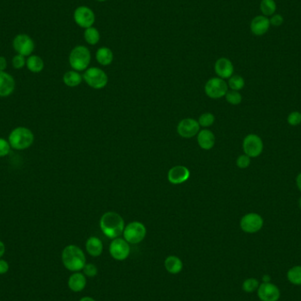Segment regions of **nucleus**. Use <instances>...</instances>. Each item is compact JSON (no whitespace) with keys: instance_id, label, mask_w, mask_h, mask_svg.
Wrapping results in <instances>:
<instances>
[{"instance_id":"obj_1","label":"nucleus","mask_w":301,"mask_h":301,"mask_svg":"<svg viewBox=\"0 0 301 301\" xmlns=\"http://www.w3.org/2000/svg\"><path fill=\"white\" fill-rule=\"evenodd\" d=\"M100 227L107 238L112 240L119 238L125 227L124 220L121 215L117 212L108 211L102 215L100 220Z\"/></svg>"},{"instance_id":"obj_2","label":"nucleus","mask_w":301,"mask_h":301,"mask_svg":"<svg viewBox=\"0 0 301 301\" xmlns=\"http://www.w3.org/2000/svg\"><path fill=\"white\" fill-rule=\"evenodd\" d=\"M86 256L82 249L76 245H69L63 248L62 252V262L63 266L68 271L78 272L83 270L86 265Z\"/></svg>"},{"instance_id":"obj_3","label":"nucleus","mask_w":301,"mask_h":301,"mask_svg":"<svg viewBox=\"0 0 301 301\" xmlns=\"http://www.w3.org/2000/svg\"><path fill=\"white\" fill-rule=\"evenodd\" d=\"M34 141V133L26 127H18L11 131L8 142L15 150H21L30 148Z\"/></svg>"},{"instance_id":"obj_4","label":"nucleus","mask_w":301,"mask_h":301,"mask_svg":"<svg viewBox=\"0 0 301 301\" xmlns=\"http://www.w3.org/2000/svg\"><path fill=\"white\" fill-rule=\"evenodd\" d=\"M91 62L90 50L83 45L73 48L69 56V63L74 71L82 72L88 69Z\"/></svg>"},{"instance_id":"obj_5","label":"nucleus","mask_w":301,"mask_h":301,"mask_svg":"<svg viewBox=\"0 0 301 301\" xmlns=\"http://www.w3.org/2000/svg\"><path fill=\"white\" fill-rule=\"evenodd\" d=\"M83 78L89 87L94 89H102L108 82L107 73L97 67L87 69L83 75Z\"/></svg>"},{"instance_id":"obj_6","label":"nucleus","mask_w":301,"mask_h":301,"mask_svg":"<svg viewBox=\"0 0 301 301\" xmlns=\"http://www.w3.org/2000/svg\"><path fill=\"white\" fill-rule=\"evenodd\" d=\"M122 234L123 238L129 244H138L146 238V226L141 222L133 221L124 227Z\"/></svg>"},{"instance_id":"obj_7","label":"nucleus","mask_w":301,"mask_h":301,"mask_svg":"<svg viewBox=\"0 0 301 301\" xmlns=\"http://www.w3.org/2000/svg\"><path fill=\"white\" fill-rule=\"evenodd\" d=\"M73 20L78 27L87 30L91 28L95 22V15L93 11L86 5L78 6L73 14Z\"/></svg>"},{"instance_id":"obj_8","label":"nucleus","mask_w":301,"mask_h":301,"mask_svg":"<svg viewBox=\"0 0 301 301\" xmlns=\"http://www.w3.org/2000/svg\"><path fill=\"white\" fill-rule=\"evenodd\" d=\"M204 91L207 96L212 99H219L226 96L228 91V85L223 78H212L205 84Z\"/></svg>"},{"instance_id":"obj_9","label":"nucleus","mask_w":301,"mask_h":301,"mask_svg":"<svg viewBox=\"0 0 301 301\" xmlns=\"http://www.w3.org/2000/svg\"><path fill=\"white\" fill-rule=\"evenodd\" d=\"M243 150L250 158H256L262 154L263 142L256 134H249L243 140Z\"/></svg>"},{"instance_id":"obj_10","label":"nucleus","mask_w":301,"mask_h":301,"mask_svg":"<svg viewBox=\"0 0 301 301\" xmlns=\"http://www.w3.org/2000/svg\"><path fill=\"white\" fill-rule=\"evenodd\" d=\"M241 228L247 233H256L263 226V219L257 213H248L243 216L240 222Z\"/></svg>"},{"instance_id":"obj_11","label":"nucleus","mask_w":301,"mask_h":301,"mask_svg":"<svg viewBox=\"0 0 301 301\" xmlns=\"http://www.w3.org/2000/svg\"><path fill=\"white\" fill-rule=\"evenodd\" d=\"M109 253L112 257L117 261H124L131 253L130 244L124 239H114L109 246Z\"/></svg>"},{"instance_id":"obj_12","label":"nucleus","mask_w":301,"mask_h":301,"mask_svg":"<svg viewBox=\"0 0 301 301\" xmlns=\"http://www.w3.org/2000/svg\"><path fill=\"white\" fill-rule=\"evenodd\" d=\"M13 46L15 51L24 57H30L34 49V43L30 35L26 34H18L15 36Z\"/></svg>"},{"instance_id":"obj_13","label":"nucleus","mask_w":301,"mask_h":301,"mask_svg":"<svg viewBox=\"0 0 301 301\" xmlns=\"http://www.w3.org/2000/svg\"><path fill=\"white\" fill-rule=\"evenodd\" d=\"M200 125L198 121L192 118H186L179 122L177 126V132L181 137L190 138L198 134Z\"/></svg>"},{"instance_id":"obj_14","label":"nucleus","mask_w":301,"mask_h":301,"mask_svg":"<svg viewBox=\"0 0 301 301\" xmlns=\"http://www.w3.org/2000/svg\"><path fill=\"white\" fill-rule=\"evenodd\" d=\"M258 297L262 301H277L280 298V291L271 283H262L257 289Z\"/></svg>"},{"instance_id":"obj_15","label":"nucleus","mask_w":301,"mask_h":301,"mask_svg":"<svg viewBox=\"0 0 301 301\" xmlns=\"http://www.w3.org/2000/svg\"><path fill=\"white\" fill-rule=\"evenodd\" d=\"M190 172L184 166H175L168 171L167 179L172 184H181L189 180Z\"/></svg>"},{"instance_id":"obj_16","label":"nucleus","mask_w":301,"mask_h":301,"mask_svg":"<svg viewBox=\"0 0 301 301\" xmlns=\"http://www.w3.org/2000/svg\"><path fill=\"white\" fill-rule=\"evenodd\" d=\"M214 69H215V73H217L219 78H223V79L231 78L233 76V71H234L233 63L228 59H226V58L218 59L215 63Z\"/></svg>"},{"instance_id":"obj_17","label":"nucleus","mask_w":301,"mask_h":301,"mask_svg":"<svg viewBox=\"0 0 301 301\" xmlns=\"http://www.w3.org/2000/svg\"><path fill=\"white\" fill-rule=\"evenodd\" d=\"M15 89L14 77L5 72H0V97L10 96Z\"/></svg>"},{"instance_id":"obj_18","label":"nucleus","mask_w":301,"mask_h":301,"mask_svg":"<svg viewBox=\"0 0 301 301\" xmlns=\"http://www.w3.org/2000/svg\"><path fill=\"white\" fill-rule=\"evenodd\" d=\"M271 22L266 16H256L253 19L250 24V30L253 34L261 36L267 33Z\"/></svg>"},{"instance_id":"obj_19","label":"nucleus","mask_w":301,"mask_h":301,"mask_svg":"<svg viewBox=\"0 0 301 301\" xmlns=\"http://www.w3.org/2000/svg\"><path fill=\"white\" fill-rule=\"evenodd\" d=\"M68 286L74 292L82 291L87 286V277L80 272H75L69 277Z\"/></svg>"},{"instance_id":"obj_20","label":"nucleus","mask_w":301,"mask_h":301,"mask_svg":"<svg viewBox=\"0 0 301 301\" xmlns=\"http://www.w3.org/2000/svg\"><path fill=\"white\" fill-rule=\"evenodd\" d=\"M197 142L204 150H211L215 145V136L210 130H202L197 134Z\"/></svg>"},{"instance_id":"obj_21","label":"nucleus","mask_w":301,"mask_h":301,"mask_svg":"<svg viewBox=\"0 0 301 301\" xmlns=\"http://www.w3.org/2000/svg\"><path fill=\"white\" fill-rule=\"evenodd\" d=\"M86 249L91 256L98 257L102 255L103 251V244L98 237L92 236L87 241Z\"/></svg>"},{"instance_id":"obj_22","label":"nucleus","mask_w":301,"mask_h":301,"mask_svg":"<svg viewBox=\"0 0 301 301\" xmlns=\"http://www.w3.org/2000/svg\"><path fill=\"white\" fill-rule=\"evenodd\" d=\"M165 269L166 271L173 275L179 274L182 269H183V262L181 260L180 258L175 256H170L166 257L164 262Z\"/></svg>"},{"instance_id":"obj_23","label":"nucleus","mask_w":301,"mask_h":301,"mask_svg":"<svg viewBox=\"0 0 301 301\" xmlns=\"http://www.w3.org/2000/svg\"><path fill=\"white\" fill-rule=\"evenodd\" d=\"M95 58H96L98 63H100L101 65L107 66L113 62L114 54L109 48L101 47L97 49L96 54H95Z\"/></svg>"},{"instance_id":"obj_24","label":"nucleus","mask_w":301,"mask_h":301,"mask_svg":"<svg viewBox=\"0 0 301 301\" xmlns=\"http://www.w3.org/2000/svg\"><path fill=\"white\" fill-rule=\"evenodd\" d=\"M26 66L31 73H41L44 68V60L42 59V58H40L39 56L31 55L27 59Z\"/></svg>"},{"instance_id":"obj_25","label":"nucleus","mask_w":301,"mask_h":301,"mask_svg":"<svg viewBox=\"0 0 301 301\" xmlns=\"http://www.w3.org/2000/svg\"><path fill=\"white\" fill-rule=\"evenodd\" d=\"M63 81L69 88H75L82 82V76L77 71H69L64 73Z\"/></svg>"},{"instance_id":"obj_26","label":"nucleus","mask_w":301,"mask_h":301,"mask_svg":"<svg viewBox=\"0 0 301 301\" xmlns=\"http://www.w3.org/2000/svg\"><path fill=\"white\" fill-rule=\"evenodd\" d=\"M84 38L85 41L90 45H96L100 42L101 34L97 29L91 27L85 30L84 32Z\"/></svg>"},{"instance_id":"obj_27","label":"nucleus","mask_w":301,"mask_h":301,"mask_svg":"<svg viewBox=\"0 0 301 301\" xmlns=\"http://www.w3.org/2000/svg\"><path fill=\"white\" fill-rule=\"evenodd\" d=\"M260 9L264 16H271L275 14L277 5L274 0H262L260 4Z\"/></svg>"},{"instance_id":"obj_28","label":"nucleus","mask_w":301,"mask_h":301,"mask_svg":"<svg viewBox=\"0 0 301 301\" xmlns=\"http://www.w3.org/2000/svg\"><path fill=\"white\" fill-rule=\"evenodd\" d=\"M287 278L295 286H301V266L291 268L287 273Z\"/></svg>"},{"instance_id":"obj_29","label":"nucleus","mask_w":301,"mask_h":301,"mask_svg":"<svg viewBox=\"0 0 301 301\" xmlns=\"http://www.w3.org/2000/svg\"><path fill=\"white\" fill-rule=\"evenodd\" d=\"M229 88L234 91H240L245 86V80L244 78L240 75H233L231 78H229L228 80Z\"/></svg>"},{"instance_id":"obj_30","label":"nucleus","mask_w":301,"mask_h":301,"mask_svg":"<svg viewBox=\"0 0 301 301\" xmlns=\"http://www.w3.org/2000/svg\"><path fill=\"white\" fill-rule=\"evenodd\" d=\"M226 99L230 104L232 105H239L241 102H242V96L238 91H227L226 94Z\"/></svg>"},{"instance_id":"obj_31","label":"nucleus","mask_w":301,"mask_h":301,"mask_svg":"<svg viewBox=\"0 0 301 301\" xmlns=\"http://www.w3.org/2000/svg\"><path fill=\"white\" fill-rule=\"evenodd\" d=\"M259 282L256 278H248L243 282L242 289L243 291L246 292H253L256 291L259 287Z\"/></svg>"},{"instance_id":"obj_32","label":"nucleus","mask_w":301,"mask_h":301,"mask_svg":"<svg viewBox=\"0 0 301 301\" xmlns=\"http://www.w3.org/2000/svg\"><path fill=\"white\" fill-rule=\"evenodd\" d=\"M215 121V117L211 113H204L202 116H200L198 119V123L200 126L210 127L211 126Z\"/></svg>"},{"instance_id":"obj_33","label":"nucleus","mask_w":301,"mask_h":301,"mask_svg":"<svg viewBox=\"0 0 301 301\" xmlns=\"http://www.w3.org/2000/svg\"><path fill=\"white\" fill-rule=\"evenodd\" d=\"M287 121L291 126H298L301 123V113L299 111L291 112L287 117Z\"/></svg>"},{"instance_id":"obj_34","label":"nucleus","mask_w":301,"mask_h":301,"mask_svg":"<svg viewBox=\"0 0 301 301\" xmlns=\"http://www.w3.org/2000/svg\"><path fill=\"white\" fill-rule=\"evenodd\" d=\"M26 62H27V59H25L24 56L20 55V54H17L12 60L14 68L17 69V70L23 68L26 65Z\"/></svg>"},{"instance_id":"obj_35","label":"nucleus","mask_w":301,"mask_h":301,"mask_svg":"<svg viewBox=\"0 0 301 301\" xmlns=\"http://www.w3.org/2000/svg\"><path fill=\"white\" fill-rule=\"evenodd\" d=\"M84 275L87 277H93L97 276L98 269L92 263H86V265L83 268Z\"/></svg>"},{"instance_id":"obj_36","label":"nucleus","mask_w":301,"mask_h":301,"mask_svg":"<svg viewBox=\"0 0 301 301\" xmlns=\"http://www.w3.org/2000/svg\"><path fill=\"white\" fill-rule=\"evenodd\" d=\"M10 144L7 140H5V138H1L0 137V158L5 157L8 155L11 150Z\"/></svg>"},{"instance_id":"obj_37","label":"nucleus","mask_w":301,"mask_h":301,"mask_svg":"<svg viewBox=\"0 0 301 301\" xmlns=\"http://www.w3.org/2000/svg\"><path fill=\"white\" fill-rule=\"evenodd\" d=\"M250 163H251V158L249 156L246 155V154L239 156L238 159L236 161V164L238 166V167L242 168V169L248 167Z\"/></svg>"},{"instance_id":"obj_38","label":"nucleus","mask_w":301,"mask_h":301,"mask_svg":"<svg viewBox=\"0 0 301 301\" xmlns=\"http://www.w3.org/2000/svg\"><path fill=\"white\" fill-rule=\"evenodd\" d=\"M270 22H271V24L273 25V26L279 27V26H281V25L283 24V22H284V18H283L280 15H275L272 17L271 19L270 20Z\"/></svg>"},{"instance_id":"obj_39","label":"nucleus","mask_w":301,"mask_h":301,"mask_svg":"<svg viewBox=\"0 0 301 301\" xmlns=\"http://www.w3.org/2000/svg\"><path fill=\"white\" fill-rule=\"evenodd\" d=\"M9 270V264L5 260H0V275L5 274Z\"/></svg>"},{"instance_id":"obj_40","label":"nucleus","mask_w":301,"mask_h":301,"mask_svg":"<svg viewBox=\"0 0 301 301\" xmlns=\"http://www.w3.org/2000/svg\"><path fill=\"white\" fill-rule=\"evenodd\" d=\"M7 67V61L4 57H0V72H5Z\"/></svg>"},{"instance_id":"obj_41","label":"nucleus","mask_w":301,"mask_h":301,"mask_svg":"<svg viewBox=\"0 0 301 301\" xmlns=\"http://www.w3.org/2000/svg\"><path fill=\"white\" fill-rule=\"evenodd\" d=\"M5 252V246L4 243L0 241V258L4 256Z\"/></svg>"},{"instance_id":"obj_42","label":"nucleus","mask_w":301,"mask_h":301,"mask_svg":"<svg viewBox=\"0 0 301 301\" xmlns=\"http://www.w3.org/2000/svg\"><path fill=\"white\" fill-rule=\"evenodd\" d=\"M296 184L298 189L300 190L301 192V173H300L296 178Z\"/></svg>"},{"instance_id":"obj_43","label":"nucleus","mask_w":301,"mask_h":301,"mask_svg":"<svg viewBox=\"0 0 301 301\" xmlns=\"http://www.w3.org/2000/svg\"><path fill=\"white\" fill-rule=\"evenodd\" d=\"M262 281H263V283H270V281H271V277H270L269 275H264V276L262 277Z\"/></svg>"},{"instance_id":"obj_44","label":"nucleus","mask_w":301,"mask_h":301,"mask_svg":"<svg viewBox=\"0 0 301 301\" xmlns=\"http://www.w3.org/2000/svg\"><path fill=\"white\" fill-rule=\"evenodd\" d=\"M79 301H96L94 299H92L91 297H83L82 299H80Z\"/></svg>"},{"instance_id":"obj_45","label":"nucleus","mask_w":301,"mask_h":301,"mask_svg":"<svg viewBox=\"0 0 301 301\" xmlns=\"http://www.w3.org/2000/svg\"><path fill=\"white\" fill-rule=\"evenodd\" d=\"M299 206H300V208H301V198H300V200H299Z\"/></svg>"},{"instance_id":"obj_46","label":"nucleus","mask_w":301,"mask_h":301,"mask_svg":"<svg viewBox=\"0 0 301 301\" xmlns=\"http://www.w3.org/2000/svg\"><path fill=\"white\" fill-rule=\"evenodd\" d=\"M98 2H105V1H107V0H96Z\"/></svg>"}]
</instances>
